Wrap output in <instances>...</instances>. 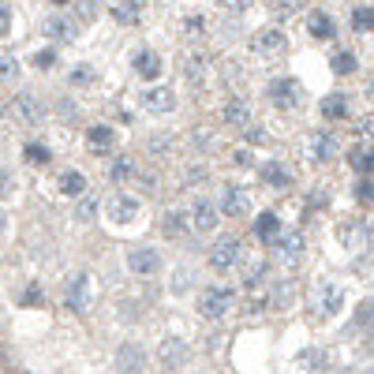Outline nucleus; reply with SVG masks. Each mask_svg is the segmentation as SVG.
I'll return each instance as SVG.
<instances>
[{
    "instance_id": "f257e3e1",
    "label": "nucleus",
    "mask_w": 374,
    "mask_h": 374,
    "mask_svg": "<svg viewBox=\"0 0 374 374\" xmlns=\"http://www.w3.org/2000/svg\"><path fill=\"white\" fill-rule=\"evenodd\" d=\"M232 303H236V292L228 285H210L199 296V314L202 318H225L232 311Z\"/></svg>"
},
{
    "instance_id": "f03ea898",
    "label": "nucleus",
    "mask_w": 374,
    "mask_h": 374,
    "mask_svg": "<svg viewBox=\"0 0 374 374\" xmlns=\"http://www.w3.org/2000/svg\"><path fill=\"white\" fill-rule=\"evenodd\" d=\"M64 307L75 311V314H87V311L94 307V285H90V274H75L72 280H67Z\"/></svg>"
},
{
    "instance_id": "7ed1b4c3",
    "label": "nucleus",
    "mask_w": 374,
    "mask_h": 374,
    "mask_svg": "<svg viewBox=\"0 0 374 374\" xmlns=\"http://www.w3.org/2000/svg\"><path fill=\"white\" fill-rule=\"evenodd\" d=\"M217 206H221V214H225V217H248V214H251V195H248V187L225 184V187H221Z\"/></svg>"
},
{
    "instance_id": "20e7f679",
    "label": "nucleus",
    "mask_w": 374,
    "mask_h": 374,
    "mask_svg": "<svg viewBox=\"0 0 374 374\" xmlns=\"http://www.w3.org/2000/svg\"><path fill=\"white\" fill-rule=\"evenodd\" d=\"M274 258L280 262V266H292V262H300L303 258V236L296 232V228H280V236L274 243Z\"/></svg>"
},
{
    "instance_id": "39448f33",
    "label": "nucleus",
    "mask_w": 374,
    "mask_h": 374,
    "mask_svg": "<svg viewBox=\"0 0 374 374\" xmlns=\"http://www.w3.org/2000/svg\"><path fill=\"white\" fill-rule=\"evenodd\" d=\"M243 258V243L236 236H217V243L210 248V266L214 270H232Z\"/></svg>"
},
{
    "instance_id": "423d86ee",
    "label": "nucleus",
    "mask_w": 374,
    "mask_h": 374,
    "mask_svg": "<svg viewBox=\"0 0 374 374\" xmlns=\"http://www.w3.org/2000/svg\"><path fill=\"white\" fill-rule=\"evenodd\" d=\"M187 360H191V348H187L184 337H165V341L157 344V363L168 371H180L187 367Z\"/></svg>"
},
{
    "instance_id": "0eeeda50",
    "label": "nucleus",
    "mask_w": 374,
    "mask_h": 374,
    "mask_svg": "<svg viewBox=\"0 0 374 374\" xmlns=\"http://www.w3.org/2000/svg\"><path fill=\"white\" fill-rule=\"evenodd\" d=\"M127 270L135 277H154L161 270V251L157 248H131L127 251Z\"/></svg>"
},
{
    "instance_id": "6e6552de",
    "label": "nucleus",
    "mask_w": 374,
    "mask_h": 374,
    "mask_svg": "<svg viewBox=\"0 0 374 374\" xmlns=\"http://www.w3.org/2000/svg\"><path fill=\"white\" fill-rule=\"evenodd\" d=\"M307 154L318 161V165L333 161L337 154H341V139H337V131H314L307 139Z\"/></svg>"
},
{
    "instance_id": "1a4fd4ad",
    "label": "nucleus",
    "mask_w": 374,
    "mask_h": 374,
    "mask_svg": "<svg viewBox=\"0 0 374 374\" xmlns=\"http://www.w3.org/2000/svg\"><path fill=\"white\" fill-rule=\"evenodd\" d=\"M266 94H270V101H274L277 109H296L303 101V87L296 79H274Z\"/></svg>"
},
{
    "instance_id": "9d476101",
    "label": "nucleus",
    "mask_w": 374,
    "mask_h": 374,
    "mask_svg": "<svg viewBox=\"0 0 374 374\" xmlns=\"http://www.w3.org/2000/svg\"><path fill=\"white\" fill-rule=\"evenodd\" d=\"M221 120H225L228 127H236V131H248L251 120H254V113H251L248 98H228V101H225V109H221Z\"/></svg>"
},
{
    "instance_id": "9b49d317",
    "label": "nucleus",
    "mask_w": 374,
    "mask_h": 374,
    "mask_svg": "<svg viewBox=\"0 0 374 374\" xmlns=\"http://www.w3.org/2000/svg\"><path fill=\"white\" fill-rule=\"evenodd\" d=\"M139 214H142V202L135 199V195H116V199L109 202V221H113V225H131Z\"/></svg>"
},
{
    "instance_id": "f8f14e48",
    "label": "nucleus",
    "mask_w": 374,
    "mask_h": 374,
    "mask_svg": "<svg viewBox=\"0 0 374 374\" xmlns=\"http://www.w3.org/2000/svg\"><path fill=\"white\" fill-rule=\"evenodd\" d=\"M217 210L221 206H214L210 199H195L191 202V228L195 232H214L217 228Z\"/></svg>"
},
{
    "instance_id": "ddd939ff",
    "label": "nucleus",
    "mask_w": 374,
    "mask_h": 374,
    "mask_svg": "<svg viewBox=\"0 0 374 374\" xmlns=\"http://www.w3.org/2000/svg\"><path fill=\"white\" fill-rule=\"evenodd\" d=\"M142 109L154 113V116H165V113H173L176 109V94L168 87H150L146 94H142Z\"/></svg>"
},
{
    "instance_id": "4468645a",
    "label": "nucleus",
    "mask_w": 374,
    "mask_h": 374,
    "mask_svg": "<svg viewBox=\"0 0 374 374\" xmlns=\"http://www.w3.org/2000/svg\"><path fill=\"white\" fill-rule=\"evenodd\" d=\"M146 367V352L139 344H120L116 348V371L120 374H139Z\"/></svg>"
},
{
    "instance_id": "2eb2a0df",
    "label": "nucleus",
    "mask_w": 374,
    "mask_h": 374,
    "mask_svg": "<svg viewBox=\"0 0 374 374\" xmlns=\"http://www.w3.org/2000/svg\"><path fill=\"white\" fill-rule=\"evenodd\" d=\"M75 34H79V23L67 19V15H53V19H45V38H53V41H75Z\"/></svg>"
},
{
    "instance_id": "dca6fc26",
    "label": "nucleus",
    "mask_w": 374,
    "mask_h": 374,
    "mask_svg": "<svg viewBox=\"0 0 374 374\" xmlns=\"http://www.w3.org/2000/svg\"><path fill=\"white\" fill-rule=\"evenodd\" d=\"M87 146H90V150H98V154H109V150L116 146L113 127H105V124H94V127H87Z\"/></svg>"
},
{
    "instance_id": "f3484780",
    "label": "nucleus",
    "mask_w": 374,
    "mask_h": 374,
    "mask_svg": "<svg viewBox=\"0 0 374 374\" xmlns=\"http://www.w3.org/2000/svg\"><path fill=\"white\" fill-rule=\"evenodd\" d=\"M15 113H19L27 124H38L41 116H45V105H41L34 94H19V98H15Z\"/></svg>"
},
{
    "instance_id": "a211bd4d",
    "label": "nucleus",
    "mask_w": 374,
    "mask_h": 374,
    "mask_svg": "<svg viewBox=\"0 0 374 374\" xmlns=\"http://www.w3.org/2000/svg\"><path fill=\"white\" fill-rule=\"evenodd\" d=\"M307 34L311 38H318V41H329V38H337V23L329 19L326 12H314L307 19Z\"/></svg>"
},
{
    "instance_id": "6ab92c4d",
    "label": "nucleus",
    "mask_w": 374,
    "mask_h": 374,
    "mask_svg": "<svg viewBox=\"0 0 374 374\" xmlns=\"http://www.w3.org/2000/svg\"><path fill=\"white\" fill-rule=\"evenodd\" d=\"M60 195H67V199H82V195H87V176H82L79 168L60 173Z\"/></svg>"
},
{
    "instance_id": "aec40b11",
    "label": "nucleus",
    "mask_w": 374,
    "mask_h": 374,
    "mask_svg": "<svg viewBox=\"0 0 374 374\" xmlns=\"http://www.w3.org/2000/svg\"><path fill=\"white\" fill-rule=\"evenodd\" d=\"M135 72H139L142 79H157V75H161V56L154 53V49L135 53Z\"/></svg>"
},
{
    "instance_id": "412c9836",
    "label": "nucleus",
    "mask_w": 374,
    "mask_h": 374,
    "mask_svg": "<svg viewBox=\"0 0 374 374\" xmlns=\"http://www.w3.org/2000/svg\"><path fill=\"white\" fill-rule=\"evenodd\" d=\"M262 180L270 187H292V173H288L280 161H266V165H262Z\"/></svg>"
},
{
    "instance_id": "4be33fe9",
    "label": "nucleus",
    "mask_w": 374,
    "mask_h": 374,
    "mask_svg": "<svg viewBox=\"0 0 374 374\" xmlns=\"http://www.w3.org/2000/svg\"><path fill=\"white\" fill-rule=\"evenodd\" d=\"M254 236H258V240H266V243H274L277 236H280V221H277V214H262L258 221H254Z\"/></svg>"
},
{
    "instance_id": "5701e85b",
    "label": "nucleus",
    "mask_w": 374,
    "mask_h": 374,
    "mask_svg": "<svg viewBox=\"0 0 374 374\" xmlns=\"http://www.w3.org/2000/svg\"><path fill=\"white\" fill-rule=\"evenodd\" d=\"M285 45L288 41H285V34L280 30H262L258 38H254V49H258V53H280Z\"/></svg>"
},
{
    "instance_id": "b1692460",
    "label": "nucleus",
    "mask_w": 374,
    "mask_h": 374,
    "mask_svg": "<svg viewBox=\"0 0 374 374\" xmlns=\"http://www.w3.org/2000/svg\"><path fill=\"white\" fill-rule=\"evenodd\" d=\"M348 161H352L355 173H367V176H371V173H374V142H367V146H355Z\"/></svg>"
},
{
    "instance_id": "393cba45",
    "label": "nucleus",
    "mask_w": 374,
    "mask_h": 374,
    "mask_svg": "<svg viewBox=\"0 0 374 374\" xmlns=\"http://www.w3.org/2000/svg\"><path fill=\"white\" fill-rule=\"evenodd\" d=\"M348 113V98L344 94H329V98H322V116L326 120H341Z\"/></svg>"
},
{
    "instance_id": "a878e982",
    "label": "nucleus",
    "mask_w": 374,
    "mask_h": 374,
    "mask_svg": "<svg viewBox=\"0 0 374 374\" xmlns=\"http://www.w3.org/2000/svg\"><path fill=\"white\" fill-rule=\"evenodd\" d=\"M184 75H187L191 82H202V79H206V56H202V53L184 56Z\"/></svg>"
},
{
    "instance_id": "bb28decb",
    "label": "nucleus",
    "mask_w": 374,
    "mask_h": 374,
    "mask_svg": "<svg viewBox=\"0 0 374 374\" xmlns=\"http://www.w3.org/2000/svg\"><path fill=\"white\" fill-rule=\"evenodd\" d=\"M341 303H344V292L337 285L322 288V311H326V314H337V311H341Z\"/></svg>"
},
{
    "instance_id": "cd10ccee",
    "label": "nucleus",
    "mask_w": 374,
    "mask_h": 374,
    "mask_svg": "<svg viewBox=\"0 0 374 374\" xmlns=\"http://www.w3.org/2000/svg\"><path fill=\"white\" fill-rule=\"evenodd\" d=\"M113 15H116V23H127V27H131V23H139V4H135V0H120V4L113 8Z\"/></svg>"
},
{
    "instance_id": "c85d7f7f",
    "label": "nucleus",
    "mask_w": 374,
    "mask_h": 374,
    "mask_svg": "<svg viewBox=\"0 0 374 374\" xmlns=\"http://www.w3.org/2000/svg\"><path fill=\"white\" fill-rule=\"evenodd\" d=\"M23 154H27L30 165H49V161H53V150H49L45 142H30V146L23 150Z\"/></svg>"
},
{
    "instance_id": "c756f323",
    "label": "nucleus",
    "mask_w": 374,
    "mask_h": 374,
    "mask_svg": "<svg viewBox=\"0 0 374 374\" xmlns=\"http://www.w3.org/2000/svg\"><path fill=\"white\" fill-rule=\"evenodd\" d=\"M262 274H266V262H262V258H248V262H243V285H258Z\"/></svg>"
},
{
    "instance_id": "7c9ffc66",
    "label": "nucleus",
    "mask_w": 374,
    "mask_h": 374,
    "mask_svg": "<svg viewBox=\"0 0 374 374\" xmlns=\"http://www.w3.org/2000/svg\"><path fill=\"white\" fill-rule=\"evenodd\" d=\"M352 27L355 30H374V8H367V4H363V8H355V12H352Z\"/></svg>"
},
{
    "instance_id": "2f4dec72",
    "label": "nucleus",
    "mask_w": 374,
    "mask_h": 374,
    "mask_svg": "<svg viewBox=\"0 0 374 374\" xmlns=\"http://www.w3.org/2000/svg\"><path fill=\"white\" fill-rule=\"evenodd\" d=\"M333 72L337 75H352L355 72V53H348V49H344V53H337L333 56Z\"/></svg>"
},
{
    "instance_id": "473e14b6",
    "label": "nucleus",
    "mask_w": 374,
    "mask_h": 374,
    "mask_svg": "<svg viewBox=\"0 0 374 374\" xmlns=\"http://www.w3.org/2000/svg\"><path fill=\"white\" fill-rule=\"evenodd\" d=\"M303 8V0H274V15L277 19H288V15H296Z\"/></svg>"
},
{
    "instance_id": "72a5a7b5",
    "label": "nucleus",
    "mask_w": 374,
    "mask_h": 374,
    "mask_svg": "<svg viewBox=\"0 0 374 374\" xmlns=\"http://www.w3.org/2000/svg\"><path fill=\"white\" fill-rule=\"evenodd\" d=\"M94 214H98V199H79L75 217H79V221H94Z\"/></svg>"
},
{
    "instance_id": "f704fd0d",
    "label": "nucleus",
    "mask_w": 374,
    "mask_h": 374,
    "mask_svg": "<svg viewBox=\"0 0 374 374\" xmlns=\"http://www.w3.org/2000/svg\"><path fill=\"white\" fill-rule=\"evenodd\" d=\"M251 4L254 0H217V8H225V12H232V15H243Z\"/></svg>"
},
{
    "instance_id": "c9c22d12",
    "label": "nucleus",
    "mask_w": 374,
    "mask_h": 374,
    "mask_svg": "<svg viewBox=\"0 0 374 374\" xmlns=\"http://www.w3.org/2000/svg\"><path fill=\"white\" fill-rule=\"evenodd\" d=\"M187 288H191V274H187V270H176V280H173V292H176V296H184Z\"/></svg>"
},
{
    "instance_id": "e433bc0d",
    "label": "nucleus",
    "mask_w": 374,
    "mask_h": 374,
    "mask_svg": "<svg viewBox=\"0 0 374 374\" xmlns=\"http://www.w3.org/2000/svg\"><path fill=\"white\" fill-rule=\"evenodd\" d=\"M56 64V53L53 49H41V53H34V67H53Z\"/></svg>"
},
{
    "instance_id": "4c0bfd02",
    "label": "nucleus",
    "mask_w": 374,
    "mask_h": 374,
    "mask_svg": "<svg viewBox=\"0 0 374 374\" xmlns=\"http://www.w3.org/2000/svg\"><path fill=\"white\" fill-rule=\"evenodd\" d=\"M72 82H94V67H90V64H79V67L72 72Z\"/></svg>"
},
{
    "instance_id": "58836bf2",
    "label": "nucleus",
    "mask_w": 374,
    "mask_h": 374,
    "mask_svg": "<svg viewBox=\"0 0 374 374\" xmlns=\"http://www.w3.org/2000/svg\"><path fill=\"white\" fill-rule=\"evenodd\" d=\"M232 161H236L240 168H251V165H254V154H251V150H236Z\"/></svg>"
},
{
    "instance_id": "ea45409f",
    "label": "nucleus",
    "mask_w": 374,
    "mask_h": 374,
    "mask_svg": "<svg viewBox=\"0 0 374 374\" xmlns=\"http://www.w3.org/2000/svg\"><path fill=\"white\" fill-rule=\"evenodd\" d=\"M15 72H19V64H15L12 56H4V60H0V75H4V79H15Z\"/></svg>"
},
{
    "instance_id": "a19ab883",
    "label": "nucleus",
    "mask_w": 374,
    "mask_h": 374,
    "mask_svg": "<svg viewBox=\"0 0 374 374\" xmlns=\"http://www.w3.org/2000/svg\"><path fill=\"white\" fill-rule=\"evenodd\" d=\"M131 173H135V168H131V161H127V157L113 165V176H116V180H124V176H131Z\"/></svg>"
},
{
    "instance_id": "79ce46f5",
    "label": "nucleus",
    "mask_w": 374,
    "mask_h": 374,
    "mask_svg": "<svg viewBox=\"0 0 374 374\" xmlns=\"http://www.w3.org/2000/svg\"><path fill=\"white\" fill-rule=\"evenodd\" d=\"M355 195H360V202H374V180H363Z\"/></svg>"
},
{
    "instance_id": "37998d69",
    "label": "nucleus",
    "mask_w": 374,
    "mask_h": 374,
    "mask_svg": "<svg viewBox=\"0 0 374 374\" xmlns=\"http://www.w3.org/2000/svg\"><path fill=\"white\" fill-rule=\"evenodd\" d=\"M23 303H27V307H30V303H41V288H38V285H30V288H27V296H23Z\"/></svg>"
},
{
    "instance_id": "c03bdc74",
    "label": "nucleus",
    "mask_w": 374,
    "mask_h": 374,
    "mask_svg": "<svg viewBox=\"0 0 374 374\" xmlns=\"http://www.w3.org/2000/svg\"><path fill=\"white\" fill-rule=\"evenodd\" d=\"M8 30H12V12H8V4H4V12H0V34L8 38Z\"/></svg>"
},
{
    "instance_id": "a18cd8bd",
    "label": "nucleus",
    "mask_w": 374,
    "mask_h": 374,
    "mask_svg": "<svg viewBox=\"0 0 374 374\" xmlns=\"http://www.w3.org/2000/svg\"><path fill=\"white\" fill-rule=\"evenodd\" d=\"M184 30H187V34H199V30H202V19H187Z\"/></svg>"
},
{
    "instance_id": "49530a36",
    "label": "nucleus",
    "mask_w": 374,
    "mask_h": 374,
    "mask_svg": "<svg viewBox=\"0 0 374 374\" xmlns=\"http://www.w3.org/2000/svg\"><path fill=\"white\" fill-rule=\"evenodd\" d=\"M367 98L374 101V75H371V82H367Z\"/></svg>"
},
{
    "instance_id": "de8ad7c7",
    "label": "nucleus",
    "mask_w": 374,
    "mask_h": 374,
    "mask_svg": "<svg viewBox=\"0 0 374 374\" xmlns=\"http://www.w3.org/2000/svg\"><path fill=\"white\" fill-rule=\"evenodd\" d=\"M49 4H67V0H49Z\"/></svg>"
}]
</instances>
